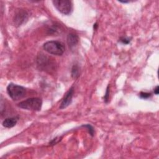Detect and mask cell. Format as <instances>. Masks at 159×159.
Instances as JSON below:
<instances>
[{"label": "cell", "mask_w": 159, "mask_h": 159, "mask_svg": "<svg viewBox=\"0 0 159 159\" xmlns=\"http://www.w3.org/2000/svg\"><path fill=\"white\" fill-rule=\"evenodd\" d=\"M43 50L47 53L55 55H62L65 50V46L61 42L57 40H50L43 45Z\"/></svg>", "instance_id": "cell-1"}, {"label": "cell", "mask_w": 159, "mask_h": 159, "mask_svg": "<svg viewBox=\"0 0 159 159\" xmlns=\"http://www.w3.org/2000/svg\"><path fill=\"white\" fill-rule=\"evenodd\" d=\"M42 106V100L39 98H30L17 104L19 107L32 111H40Z\"/></svg>", "instance_id": "cell-2"}, {"label": "cell", "mask_w": 159, "mask_h": 159, "mask_svg": "<svg viewBox=\"0 0 159 159\" xmlns=\"http://www.w3.org/2000/svg\"><path fill=\"white\" fill-rule=\"evenodd\" d=\"M6 89L9 96L14 101L22 99L26 94V89L24 87L12 83L7 85Z\"/></svg>", "instance_id": "cell-3"}, {"label": "cell", "mask_w": 159, "mask_h": 159, "mask_svg": "<svg viewBox=\"0 0 159 159\" xmlns=\"http://www.w3.org/2000/svg\"><path fill=\"white\" fill-rule=\"evenodd\" d=\"M54 7L61 14L69 15L73 10V4L69 0H54L52 1Z\"/></svg>", "instance_id": "cell-4"}, {"label": "cell", "mask_w": 159, "mask_h": 159, "mask_svg": "<svg viewBox=\"0 0 159 159\" xmlns=\"http://www.w3.org/2000/svg\"><path fill=\"white\" fill-rule=\"evenodd\" d=\"M37 62L38 65L43 70H51L53 66L55 65L51 60L50 58L42 53H40L39 55H38L37 58Z\"/></svg>", "instance_id": "cell-5"}, {"label": "cell", "mask_w": 159, "mask_h": 159, "mask_svg": "<svg viewBox=\"0 0 159 159\" xmlns=\"http://www.w3.org/2000/svg\"><path fill=\"white\" fill-rule=\"evenodd\" d=\"M74 94V88L71 86L69 90L66 93L63 98L61 99L60 105L59 106L60 109H63L70 106L72 102V99Z\"/></svg>", "instance_id": "cell-6"}, {"label": "cell", "mask_w": 159, "mask_h": 159, "mask_svg": "<svg viewBox=\"0 0 159 159\" xmlns=\"http://www.w3.org/2000/svg\"><path fill=\"white\" fill-rule=\"evenodd\" d=\"M28 19V13L24 9H19L16 13L14 18V24L17 26L22 25Z\"/></svg>", "instance_id": "cell-7"}, {"label": "cell", "mask_w": 159, "mask_h": 159, "mask_svg": "<svg viewBox=\"0 0 159 159\" xmlns=\"http://www.w3.org/2000/svg\"><path fill=\"white\" fill-rule=\"evenodd\" d=\"M67 44L71 50H73L78 43L79 37L75 33H70L67 35Z\"/></svg>", "instance_id": "cell-8"}, {"label": "cell", "mask_w": 159, "mask_h": 159, "mask_svg": "<svg viewBox=\"0 0 159 159\" xmlns=\"http://www.w3.org/2000/svg\"><path fill=\"white\" fill-rule=\"evenodd\" d=\"M18 120H19L18 116L9 117L6 118L2 121V124L6 128H12L16 125Z\"/></svg>", "instance_id": "cell-9"}, {"label": "cell", "mask_w": 159, "mask_h": 159, "mask_svg": "<svg viewBox=\"0 0 159 159\" xmlns=\"http://www.w3.org/2000/svg\"><path fill=\"white\" fill-rule=\"evenodd\" d=\"M80 67L77 64H74L71 68V76L73 79H77L80 76Z\"/></svg>", "instance_id": "cell-10"}, {"label": "cell", "mask_w": 159, "mask_h": 159, "mask_svg": "<svg viewBox=\"0 0 159 159\" xmlns=\"http://www.w3.org/2000/svg\"><path fill=\"white\" fill-rule=\"evenodd\" d=\"M82 127H85L88 130V132H89V134L91 136H92V137L94 136V129L91 124H88L83 125Z\"/></svg>", "instance_id": "cell-11"}, {"label": "cell", "mask_w": 159, "mask_h": 159, "mask_svg": "<svg viewBox=\"0 0 159 159\" xmlns=\"http://www.w3.org/2000/svg\"><path fill=\"white\" fill-rule=\"evenodd\" d=\"M132 38L130 37H121L119 39V42H120V43H122V44L124 45H127L129 43H130Z\"/></svg>", "instance_id": "cell-12"}, {"label": "cell", "mask_w": 159, "mask_h": 159, "mask_svg": "<svg viewBox=\"0 0 159 159\" xmlns=\"http://www.w3.org/2000/svg\"><path fill=\"white\" fill-rule=\"evenodd\" d=\"M152 96V94L150 93H147V92H140L139 93V97L142 99H148Z\"/></svg>", "instance_id": "cell-13"}, {"label": "cell", "mask_w": 159, "mask_h": 159, "mask_svg": "<svg viewBox=\"0 0 159 159\" xmlns=\"http://www.w3.org/2000/svg\"><path fill=\"white\" fill-rule=\"evenodd\" d=\"M104 101L105 103H107L109 101V85L107 86L106 91L105 93V94L104 96Z\"/></svg>", "instance_id": "cell-14"}, {"label": "cell", "mask_w": 159, "mask_h": 159, "mask_svg": "<svg viewBox=\"0 0 159 159\" xmlns=\"http://www.w3.org/2000/svg\"><path fill=\"white\" fill-rule=\"evenodd\" d=\"M61 140V137H57L54 139H53L50 142H49V145L50 146H52V145H56L57 143H58L60 140Z\"/></svg>", "instance_id": "cell-15"}, {"label": "cell", "mask_w": 159, "mask_h": 159, "mask_svg": "<svg viewBox=\"0 0 159 159\" xmlns=\"http://www.w3.org/2000/svg\"><path fill=\"white\" fill-rule=\"evenodd\" d=\"M154 93L155 94H157V95L158 94V93H159V87H158V86H157L155 88V89H154Z\"/></svg>", "instance_id": "cell-16"}, {"label": "cell", "mask_w": 159, "mask_h": 159, "mask_svg": "<svg viewBox=\"0 0 159 159\" xmlns=\"http://www.w3.org/2000/svg\"><path fill=\"white\" fill-rule=\"evenodd\" d=\"M98 23H97V22H96L95 24H94V25H93V29H94V30H96L97 28H98Z\"/></svg>", "instance_id": "cell-17"}, {"label": "cell", "mask_w": 159, "mask_h": 159, "mask_svg": "<svg viewBox=\"0 0 159 159\" xmlns=\"http://www.w3.org/2000/svg\"><path fill=\"white\" fill-rule=\"evenodd\" d=\"M119 2H122V3H129V2H130V1H118Z\"/></svg>", "instance_id": "cell-18"}]
</instances>
